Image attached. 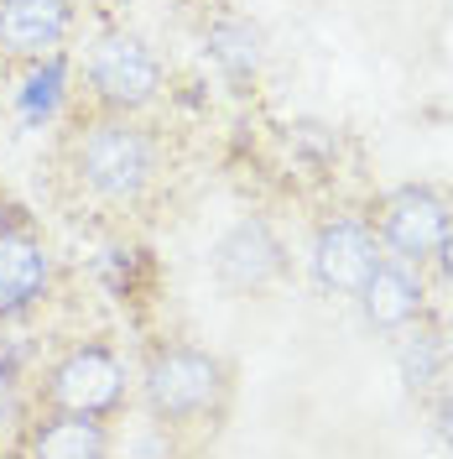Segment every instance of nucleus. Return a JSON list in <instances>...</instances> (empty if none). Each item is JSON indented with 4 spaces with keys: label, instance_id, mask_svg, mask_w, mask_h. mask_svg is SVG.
<instances>
[{
    "label": "nucleus",
    "instance_id": "nucleus-1",
    "mask_svg": "<svg viewBox=\"0 0 453 459\" xmlns=\"http://www.w3.org/2000/svg\"><path fill=\"white\" fill-rule=\"evenodd\" d=\"M63 172L84 204L131 214L162 183V142L151 126H141V115L89 110L63 142Z\"/></svg>",
    "mask_w": 453,
    "mask_h": 459
},
{
    "label": "nucleus",
    "instance_id": "nucleus-15",
    "mask_svg": "<svg viewBox=\"0 0 453 459\" xmlns=\"http://www.w3.org/2000/svg\"><path fill=\"white\" fill-rule=\"evenodd\" d=\"M427 402H432V429H438V438L453 449V381L449 386H438Z\"/></svg>",
    "mask_w": 453,
    "mask_h": 459
},
{
    "label": "nucleus",
    "instance_id": "nucleus-10",
    "mask_svg": "<svg viewBox=\"0 0 453 459\" xmlns=\"http://www.w3.org/2000/svg\"><path fill=\"white\" fill-rule=\"evenodd\" d=\"M360 308L375 329H406L412 318H423V303H427V287H423V272L401 256H380V266L370 272V282L355 292Z\"/></svg>",
    "mask_w": 453,
    "mask_h": 459
},
{
    "label": "nucleus",
    "instance_id": "nucleus-16",
    "mask_svg": "<svg viewBox=\"0 0 453 459\" xmlns=\"http://www.w3.org/2000/svg\"><path fill=\"white\" fill-rule=\"evenodd\" d=\"M432 266H438V277L453 287V230L443 235V246H438V256H432Z\"/></svg>",
    "mask_w": 453,
    "mask_h": 459
},
{
    "label": "nucleus",
    "instance_id": "nucleus-4",
    "mask_svg": "<svg viewBox=\"0 0 453 459\" xmlns=\"http://www.w3.org/2000/svg\"><path fill=\"white\" fill-rule=\"evenodd\" d=\"M125 397V366L110 344H73L63 350L37 381V402L57 412H94L105 418Z\"/></svg>",
    "mask_w": 453,
    "mask_h": 459
},
{
    "label": "nucleus",
    "instance_id": "nucleus-13",
    "mask_svg": "<svg viewBox=\"0 0 453 459\" xmlns=\"http://www.w3.org/2000/svg\"><path fill=\"white\" fill-rule=\"evenodd\" d=\"M401 381H406V392H417V397H432L438 386H443V376L453 371L449 350L438 340V329H417L412 340L401 344Z\"/></svg>",
    "mask_w": 453,
    "mask_h": 459
},
{
    "label": "nucleus",
    "instance_id": "nucleus-8",
    "mask_svg": "<svg viewBox=\"0 0 453 459\" xmlns=\"http://www.w3.org/2000/svg\"><path fill=\"white\" fill-rule=\"evenodd\" d=\"M73 37V0H0V63L31 68Z\"/></svg>",
    "mask_w": 453,
    "mask_h": 459
},
{
    "label": "nucleus",
    "instance_id": "nucleus-9",
    "mask_svg": "<svg viewBox=\"0 0 453 459\" xmlns=\"http://www.w3.org/2000/svg\"><path fill=\"white\" fill-rule=\"evenodd\" d=\"M53 287V256L31 230H0V324L31 314Z\"/></svg>",
    "mask_w": 453,
    "mask_h": 459
},
{
    "label": "nucleus",
    "instance_id": "nucleus-11",
    "mask_svg": "<svg viewBox=\"0 0 453 459\" xmlns=\"http://www.w3.org/2000/svg\"><path fill=\"white\" fill-rule=\"evenodd\" d=\"M27 455L42 459H94V455H110V433L94 412H57V407H42V418L27 429L21 438Z\"/></svg>",
    "mask_w": 453,
    "mask_h": 459
},
{
    "label": "nucleus",
    "instance_id": "nucleus-14",
    "mask_svg": "<svg viewBox=\"0 0 453 459\" xmlns=\"http://www.w3.org/2000/svg\"><path fill=\"white\" fill-rule=\"evenodd\" d=\"M57 105H63V53L31 63L27 89H21V115H27V126H42Z\"/></svg>",
    "mask_w": 453,
    "mask_h": 459
},
{
    "label": "nucleus",
    "instance_id": "nucleus-2",
    "mask_svg": "<svg viewBox=\"0 0 453 459\" xmlns=\"http://www.w3.org/2000/svg\"><path fill=\"white\" fill-rule=\"evenodd\" d=\"M141 397H146V412L167 433L214 438L229 418L235 371H229L214 350H203V344L167 340V344H157V350H146Z\"/></svg>",
    "mask_w": 453,
    "mask_h": 459
},
{
    "label": "nucleus",
    "instance_id": "nucleus-5",
    "mask_svg": "<svg viewBox=\"0 0 453 459\" xmlns=\"http://www.w3.org/2000/svg\"><path fill=\"white\" fill-rule=\"evenodd\" d=\"M453 230V209L449 199L438 194V188H427V183H401L391 188L380 209H375V235H380V246L391 251V256L412 261V266H423V261L438 256V246H443V235Z\"/></svg>",
    "mask_w": 453,
    "mask_h": 459
},
{
    "label": "nucleus",
    "instance_id": "nucleus-3",
    "mask_svg": "<svg viewBox=\"0 0 453 459\" xmlns=\"http://www.w3.org/2000/svg\"><path fill=\"white\" fill-rule=\"evenodd\" d=\"M162 57L146 48L136 31H105L84 63L89 110L105 115H146L162 94Z\"/></svg>",
    "mask_w": 453,
    "mask_h": 459
},
{
    "label": "nucleus",
    "instance_id": "nucleus-6",
    "mask_svg": "<svg viewBox=\"0 0 453 459\" xmlns=\"http://www.w3.org/2000/svg\"><path fill=\"white\" fill-rule=\"evenodd\" d=\"M209 272H214V282L225 287V292L255 298V292H271V287L286 277V246L266 220L245 214V220H235V225L214 240Z\"/></svg>",
    "mask_w": 453,
    "mask_h": 459
},
{
    "label": "nucleus",
    "instance_id": "nucleus-12",
    "mask_svg": "<svg viewBox=\"0 0 453 459\" xmlns=\"http://www.w3.org/2000/svg\"><path fill=\"white\" fill-rule=\"evenodd\" d=\"M203 48H209V57L225 68L229 79H255L261 63H266V37H261V27H255L251 16H235V11H225L214 27L203 31Z\"/></svg>",
    "mask_w": 453,
    "mask_h": 459
},
{
    "label": "nucleus",
    "instance_id": "nucleus-7",
    "mask_svg": "<svg viewBox=\"0 0 453 459\" xmlns=\"http://www.w3.org/2000/svg\"><path fill=\"white\" fill-rule=\"evenodd\" d=\"M375 266H380V235H375L370 220L334 214V220L318 225V235H312V277H318L323 292L355 298L370 282Z\"/></svg>",
    "mask_w": 453,
    "mask_h": 459
},
{
    "label": "nucleus",
    "instance_id": "nucleus-17",
    "mask_svg": "<svg viewBox=\"0 0 453 459\" xmlns=\"http://www.w3.org/2000/svg\"><path fill=\"white\" fill-rule=\"evenodd\" d=\"M438 340H443V350H449V360H453V308H449V318L438 324Z\"/></svg>",
    "mask_w": 453,
    "mask_h": 459
}]
</instances>
